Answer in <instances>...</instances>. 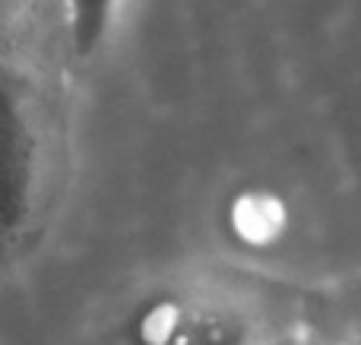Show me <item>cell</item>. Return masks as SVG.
Here are the masks:
<instances>
[{
    "label": "cell",
    "instance_id": "1",
    "mask_svg": "<svg viewBox=\"0 0 361 345\" xmlns=\"http://www.w3.org/2000/svg\"><path fill=\"white\" fill-rule=\"evenodd\" d=\"M35 181V127L16 76L0 67V234L23 225Z\"/></svg>",
    "mask_w": 361,
    "mask_h": 345
},
{
    "label": "cell",
    "instance_id": "2",
    "mask_svg": "<svg viewBox=\"0 0 361 345\" xmlns=\"http://www.w3.org/2000/svg\"><path fill=\"white\" fill-rule=\"evenodd\" d=\"M140 345H244V323L238 314L209 301L159 298L137 317Z\"/></svg>",
    "mask_w": 361,
    "mask_h": 345
},
{
    "label": "cell",
    "instance_id": "3",
    "mask_svg": "<svg viewBox=\"0 0 361 345\" xmlns=\"http://www.w3.org/2000/svg\"><path fill=\"white\" fill-rule=\"evenodd\" d=\"M231 225H235L238 238L250 241V244H267V241L279 238L286 228V206L269 194H247L235 203Z\"/></svg>",
    "mask_w": 361,
    "mask_h": 345
},
{
    "label": "cell",
    "instance_id": "4",
    "mask_svg": "<svg viewBox=\"0 0 361 345\" xmlns=\"http://www.w3.org/2000/svg\"><path fill=\"white\" fill-rule=\"evenodd\" d=\"M118 0H67L70 42L80 57H89L102 44L111 23V10Z\"/></svg>",
    "mask_w": 361,
    "mask_h": 345
},
{
    "label": "cell",
    "instance_id": "5",
    "mask_svg": "<svg viewBox=\"0 0 361 345\" xmlns=\"http://www.w3.org/2000/svg\"><path fill=\"white\" fill-rule=\"evenodd\" d=\"M267 345H314L311 339H305V336H279V339L267 342Z\"/></svg>",
    "mask_w": 361,
    "mask_h": 345
}]
</instances>
